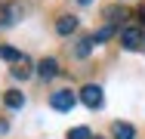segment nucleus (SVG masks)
<instances>
[{
  "label": "nucleus",
  "instance_id": "nucleus-1",
  "mask_svg": "<svg viewBox=\"0 0 145 139\" xmlns=\"http://www.w3.org/2000/svg\"><path fill=\"white\" fill-rule=\"evenodd\" d=\"M80 102H84V105H87V108H102V105H105V93H102V87H99V83H87V87H84V90H80Z\"/></svg>",
  "mask_w": 145,
  "mask_h": 139
},
{
  "label": "nucleus",
  "instance_id": "nucleus-2",
  "mask_svg": "<svg viewBox=\"0 0 145 139\" xmlns=\"http://www.w3.org/2000/svg\"><path fill=\"white\" fill-rule=\"evenodd\" d=\"M77 105V96L71 93V90H56V93H50V108L56 111H71Z\"/></svg>",
  "mask_w": 145,
  "mask_h": 139
},
{
  "label": "nucleus",
  "instance_id": "nucleus-3",
  "mask_svg": "<svg viewBox=\"0 0 145 139\" xmlns=\"http://www.w3.org/2000/svg\"><path fill=\"white\" fill-rule=\"evenodd\" d=\"M120 43H123V50H130V53H133V50H139V47L145 43V40H142V31H139L136 25L123 28V31H120Z\"/></svg>",
  "mask_w": 145,
  "mask_h": 139
},
{
  "label": "nucleus",
  "instance_id": "nucleus-4",
  "mask_svg": "<svg viewBox=\"0 0 145 139\" xmlns=\"http://www.w3.org/2000/svg\"><path fill=\"white\" fill-rule=\"evenodd\" d=\"M22 19V6L19 3H3L0 6V28H9Z\"/></svg>",
  "mask_w": 145,
  "mask_h": 139
},
{
  "label": "nucleus",
  "instance_id": "nucleus-5",
  "mask_svg": "<svg viewBox=\"0 0 145 139\" xmlns=\"http://www.w3.org/2000/svg\"><path fill=\"white\" fill-rule=\"evenodd\" d=\"M37 74H40V81H53V77L62 74V68H59L56 59L50 56V59H40V62H37Z\"/></svg>",
  "mask_w": 145,
  "mask_h": 139
},
{
  "label": "nucleus",
  "instance_id": "nucleus-6",
  "mask_svg": "<svg viewBox=\"0 0 145 139\" xmlns=\"http://www.w3.org/2000/svg\"><path fill=\"white\" fill-rule=\"evenodd\" d=\"M77 31V16H59L56 19V34L59 37H68Z\"/></svg>",
  "mask_w": 145,
  "mask_h": 139
},
{
  "label": "nucleus",
  "instance_id": "nucleus-7",
  "mask_svg": "<svg viewBox=\"0 0 145 139\" xmlns=\"http://www.w3.org/2000/svg\"><path fill=\"white\" fill-rule=\"evenodd\" d=\"M3 105L9 111H22L25 108V93H19V90H6L3 93Z\"/></svg>",
  "mask_w": 145,
  "mask_h": 139
},
{
  "label": "nucleus",
  "instance_id": "nucleus-8",
  "mask_svg": "<svg viewBox=\"0 0 145 139\" xmlns=\"http://www.w3.org/2000/svg\"><path fill=\"white\" fill-rule=\"evenodd\" d=\"M111 136L114 139H136V127L127 124V121H114L111 124Z\"/></svg>",
  "mask_w": 145,
  "mask_h": 139
},
{
  "label": "nucleus",
  "instance_id": "nucleus-9",
  "mask_svg": "<svg viewBox=\"0 0 145 139\" xmlns=\"http://www.w3.org/2000/svg\"><path fill=\"white\" fill-rule=\"evenodd\" d=\"M9 74H12L16 81H28V77H31V62H28V56H25L19 65H12V68H9Z\"/></svg>",
  "mask_w": 145,
  "mask_h": 139
},
{
  "label": "nucleus",
  "instance_id": "nucleus-10",
  "mask_svg": "<svg viewBox=\"0 0 145 139\" xmlns=\"http://www.w3.org/2000/svg\"><path fill=\"white\" fill-rule=\"evenodd\" d=\"M114 34H117V25H102L96 34H89V37H93V43H105V40H111Z\"/></svg>",
  "mask_w": 145,
  "mask_h": 139
},
{
  "label": "nucleus",
  "instance_id": "nucleus-11",
  "mask_svg": "<svg viewBox=\"0 0 145 139\" xmlns=\"http://www.w3.org/2000/svg\"><path fill=\"white\" fill-rule=\"evenodd\" d=\"M0 59H3V62H16V65H19V62L25 59V53H22V50H16V47H0Z\"/></svg>",
  "mask_w": 145,
  "mask_h": 139
},
{
  "label": "nucleus",
  "instance_id": "nucleus-12",
  "mask_svg": "<svg viewBox=\"0 0 145 139\" xmlns=\"http://www.w3.org/2000/svg\"><path fill=\"white\" fill-rule=\"evenodd\" d=\"M93 47H96V43H93V37H80V40H77V47H74V56H77V59H87V56L93 53Z\"/></svg>",
  "mask_w": 145,
  "mask_h": 139
},
{
  "label": "nucleus",
  "instance_id": "nucleus-13",
  "mask_svg": "<svg viewBox=\"0 0 145 139\" xmlns=\"http://www.w3.org/2000/svg\"><path fill=\"white\" fill-rule=\"evenodd\" d=\"M65 139H93V133H89V127H71Z\"/></svg>",
  "mask_w": 145,
  "mask_h": 139
},
{
  "label": "nucleus",
  "instance_id": "nucleus-14",
  "mask_svg": "<svg viewBox=\"0 0 145 139\" xmlns=\"http://www.w3.org/2000/svg\"><path fill=\"white\" fill-rule=\"evenodd\" d=\"M105 19H108V25H117V22L127 19V16H123V9H117V6H105Z\"/></svg>",
  "mask_w": 145,
  "mask_h": 139
},
{
  "label": "nucleus",
  "instance_id": "nucleus-15",
  "mask_svg": "<svg viewBox=\"0 0 145 139\" xmlns=\"http://www.w3.org/2000/svg\"><path fill=\"white\" fill-rule=\"evenodd\" d=\"M3 133H9V124H6L3 117H0V136H3Z\"/></svg>",
  "mask_w": 145,
  "mask_h": 139
},
{
  "label": "nucleus",
  "instance_id": "nucleus-16",
  "mask_svg": "<svg viewBox=\"0 0 145 139\" xmlns=\"http://www.w3.org/2000/svg\"><path fill=\"white\" fill-rule=\"evenodd\" d=\"M136 16H139V22L145 25V6H139V12H136Z\"/></svg>",
  "mask_w": 145,
  "mask_h": 139
},
{
  "label": "nucleus",
  "instance_id": "nucleus-17",
  "mask_svg": "<svg viewBox=\"0 0 145 139\" xmlns=\"http://www.w3.org/2000/svg\"><path fill=\"white\" fill-rule=\"evenodd\" d=\"M77 3H80V6H89V3H93V0H77Z\"/></svg>",
  "mask_w": 145,
  "mask_h": 139
},
{
  "label": "nucleus",
  "instance_id": "nucleus-18",
  "mask_svg": "<svg viewBox=\"0 0 145 139\" xmlns=\"http://www.w3.org/2000/svg\"><path fill=\"white\" fill-rule=\"evenodd\" d=\"M93 139H102V136H93Z\"/></svg>",
  "mask_w": 145,
  "mask_h": 139
}]
</instances>
